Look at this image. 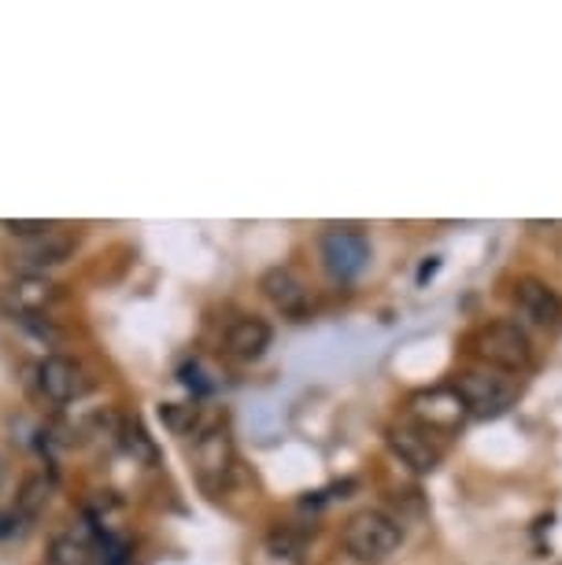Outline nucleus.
I'll use <instances>...</instances> for the list:
<instances>
[{"label":"nucleus","instance_id":"nucleus-18","mask_svg":"<svg viewBox=\"0 0 562 565\" xmlns=\"http://www.w3.org/2000/svg\"><path fill=\"white\" fill-rule=\"evenodd\" d=\"M182 385L189 392H197V396H208V392H211V381H204V373H200L197 362H193V366H182Z\"/></svg>","mask_w":562,"mask_h":565},{"label":"nucleus","instance_id":"nucleus-5","mask_svg":"<svg viewBox=\"0 0 562 565\" xmlns=\"http://www.w3.org/2000/svg\"><path fill=\"white\" fill-rule=\"evenodd\" d=\"M318 259L333 281H356L370 263V241L356 226H330L318 237Z\"/></svg>","mask_w":562,"mask_h":565},{"label":"nucleus","instance_id":"nucleus-17","mask_svg":"<svg viewBox=\"0 0 562 565\" xmlns=\"http://www.w3.org/2000/svg\"><path fill=\"white\" fill-rule=\"evenodd\" d=\"M56 222H41V218H19V222H4V230L12 233L15 241H26V237H38V233L52 230Z\"/></svg>","mask_w":562,"mask_h":565},{"label":"nucleus","instance_id":"nucleus-6","mask_svg":"<svg viewBox=\"0 0 562 565\" xmlns=\"http://www.w3.org/2000/svg\"><path fill=\"white\" fill-rule=\"evenodd\" d=\"M78 248V237H74L71 230L63 226H52L45 233H38V237H26V241H15L12 248V266L19 274H45L52 266H63Z\"/></svg>","mask_w":562,"mask_h":565},{"label":"nucleus","instance_id":"nucleus-1","mask_svg":"<svg viewBox=\"0 0 562 565\" xmlns=\"http://www.w3.org/2000/svg\"><path fill=\"white\" fill-rule=\"evenodd\" d=\"M466 348L470 355L489 370L500 373H522L533 362V344H529L526 329L518 322H485L477 326L470 337H466Z\"/></svg>","mask_w":562,"mask_h":565},{"label":"nucleus","instance_id":"nucleus-13","mask_svg":"<svg viewBox=\"0 0 562 565\" xmlns=\"http://www.w3.org/2000/svg\"><path fill=\"white\" fill-rule=\"evenodd\" d=\"M274 340V329L263 322V318H237L226 329V355L237 362H256L267 355Z\"/></svg>","mask_w":562,"mask_h":565},{"label":"nucleus","instance_id":"nucleus-11","mask_svg":"<svg viewBox=\"0 0 562 565\" xmlns=\"http://www.w3.org/2000/svg\"><path fill=\"white\" fill-rule=\"evenodd\" d=\"M515 311L540 329H562V296L540 277H518L515 281Z\"/></svg>","mask_w":562,"mask_h":565},{"label":"nucleus","instance_id":"nucleus-12","mask_svg":"<svg viewBox=\"0 0 562 565\" xmlns=\"http://www.w3.org/2000/svg\"><path fill=\"white\" fill-rule=\"evenodd\" d=\"M259 289L282 315H289V318L307 315L311 296H307V285L289 270V266H271V270L259 277Z\"/></svg>","mask_w":562,"mask_h":565},{"label":"nucleus","instance_id":"nucleus-4","mask_svg":"<svg viewBox=\"0 0 562 565\" xmlns=\"http://www.w3.org/2000/svg\"><path fill=\"white\" fill-rule=\"evenodd\" d=\"M407 418L448 440L452 433H459L466 425L470 407H466V399L452 385H437V388H422L407 399Z\"/></svg>","mask_w":562,"mask_h":565},{"label":"nucleus","instance_id":"nucleus-14","mask_svg":"<svg viewBox=\"0 0 562 565\" xmlns=\"http://www.w3.org/2000/svg\"><path fill=\"white\" fill-rule=\"evenodd\" d=\"M49 499H52V481H49V477L45 473L26 477L23 488H19V499H15V518L19 521H38L41 514H45Z\"/></svg>","mask_w":562,"mask_h":565},{"label":"nucleus","instance_id":"nucleus-7","mask_svg":"<svg viewBox=\"0 0 562 565\" xmlns=\"http://www.w3.org/2000/svg\"><path fill=\"white\" fill-rule=\"evenodd\" d=\"M385 440H389V451L407 469H415V473H433V469L444 462V451H448L444 436L422 429V425H415L411 418L392 425Z\"/></svg>","mask_w":562,"mask_h":565},{"label":"nucleus","instance_id":"nucleus-16","mask_svg":"<svg viewBox=\"0 0 562 565\" xmlns=\"http://www.w3.org/2000/svg\"><path fill=\"white\" fill-rule=\"evenodd\" d=\"M159 418L167 422V429L185 433V429H193V422H197V407H178V403H167V407H159Z\"/></svg>","mask_w":562,"mask_h":565},{"label":"nucleus","instance_id":"nucleus-10","mask_svg":"<svg viewBox=\"0 0 562 565\" xmlns=\"http://www.w3.org/2000/svg\"><path fill=\"white\" fill-rule=\"evenodd\" d=\"M193 462H197L200 484H204L208 492H222V488H226L233 466H237V455H233V440L222 425L200 436L193 447Z\"/></svg>","mask_w":562,"mask_h":565},{"label":"nucleus","instance_id":"nucleus-2","mask_svg":"<svg viewBox=\"0 0 562 565\" xmlns=\"http://www.w3.org/2000/svg\"><path fill=\"white\" fill-rule=\"evenodd\" d=\"M341 540L356 562H385L404 543V529L385 510H359V514L348 518Z\"/></svg>","mask_w":562,"mask_h":565},{"label":"nucleus","instance_id":"nucleus-9","mask_svg":"<svg viewBox=\"0 0 562 565\" xmlns=\"http://www.w3.org/2000/svg\"><path fill=\"white\" fill-rule=\"evenodd\" d=\"M38 388L49 403L67 407V403H78L89 392V373L82 370V362L67 355H45L38 362Z\"/></svg>","mask_w":562,"mask_h":565},{"label":"nucleus","instance_id":"nucleus-19","mask_svg":"<svg viewBox=\"0 0 562 565\" xmlns=\"http://www.w3.org/2000/svg\"><path fill=\"white\" fill-rule=\"evenodd\" d=\"M23 525V521L15 518V510L12 514H0V540H8V536H15V529Z\"/></svg>","mask_w":562,"mask_h":565},{"label":"nucleus","instance_id":"nucleus-15","mask_svg":"<svg viewBox=\"0 0 562 565\" xmlns=\"http://www.w3.org/2000/svg\"><path fill=\"white\" fill-rule=\"evenodd\" d=\"M119 440L126 447V455H134V462H145V466L159 462V447H156V440L148 436V429L137 418H123L119 422Z\"/></svg>","mask_w":562,"mask_h":565},{"label":"nucleus","instance_id":"nucleus-20","mask_svg":"<svg viewBox=\"0 0 562 565\" xmlns=\"http://www.w3.org/2000/svg\"><path fill=\"white\" fill-rule=\"evenodd\" d=\"M0 481H4V462H0Z\"/></svg>","mask_w":562,"mask_h":565},{"label":"nucleus","instance_id":"nucleus-8","mask_svg":"<svg viewBox=\"0 0 562 565\" xmlns=\"http://www.w3.org/2000/svg\"><path fill=\"white\" fill-rule=\"evenodd\" d=\"M60 303V285L45 274H15L0 285V307L19 318H41Z\"/></svg>","mask_w":562,"mask_h":565},{"label":"nucleus","instance_id":"nucleus-3","mask_svg":"<svg viewBox=\"0 0 562 565\" xmlns=\"http://www.w3.org/2000/svg\"><path fill=\"white\" fill-rule=\"evenodd\" d=\"M452 388L466 399V407L477 418H496V414L511 411V403L518 399V381L511 373L489 370V366H470L463 373H455Z\"/></svg>","mask_w":562,"mask_h":565}]
</instances>
